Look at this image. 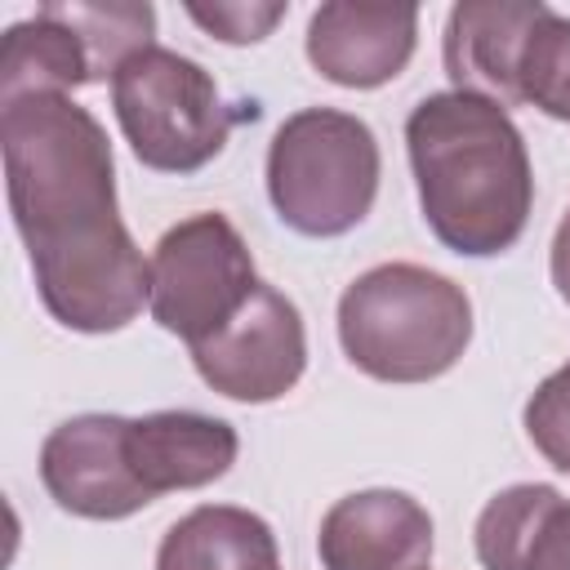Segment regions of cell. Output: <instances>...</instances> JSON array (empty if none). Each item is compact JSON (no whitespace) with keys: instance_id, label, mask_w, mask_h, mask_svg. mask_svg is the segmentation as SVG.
<instances>
[{"instance_id":"obj_1","label":"cell","mask_w":570,"mask_h":570,"mask_svg":"<svg viewBox=\"0 0 570 570\" xmlns=\"http://www.w3.org/2000/svg\"><path fill=\"white\" fill-rule=\"evenodd\" d=\"M0 156L49 316L80 334L125 330L151 303V258L120 223L107 129L71 94H22L0 102Z\"/></svg>"},{"instance_id":"obj_2","label":"cell","mask_w":570,"mask_h":570,"mask_svg":"<svg viewBox=\"0 0 570 570\" xmlns=\"http://www.w3.org/2000/svg\"><path fill=\"white\" fill-rule=\"evenodd\" d=\"M405 151L432 236L468 258L521 240L534 205L530 151L517 120L476 94H428L405 116Z\"/></svg>"},{"instance_id":"obj_3","label":"cell","mask_w":570,"mask_h":570,"mask_svg":"<svg viewBox=\"0 0 570 570\" xmlns=\"http://www.w3.org/2000/svg\"><path fill=\"white\" fill-rule=\"evenodd\" d=\"M338 343L379 383H428L459 365L472 343L463 285L419 263H379L338 298Z\"/></svg>"},{"instance_id":"obj_4","label":"cell","mask_w":570,"mask_h":570,"mask_svg":"<svg viewBox=\"0 0 570 570\" xmlns=\"http://www.w3.org/2000/svg\"><path fill=\"white\" fill-rule=\"evenodd\" d=\"M383 156L374 129L338 107H303L281 120L267 147V196L298 236L352 232L379 196Z\"/></svg>"},{"instance_id":"obj_5","label":"cell","mask_w":570,"mask_h":570,"mask_svg":"<svg viewBox=\"0 0 570 570\" xmlns=\"http://www.w3.org/2000/svg\"><path fill=\"white\" fill-rule=\"evenodd\" d=\"M111 107L134 156L156 174H196L223 147L240 111H232L214 76L178 49L151 45L111 76Z\"/></svg>"},{"instance_id":"obj_6","label":"cell","mask_w":570,"mask_h":570,"mask_svg":"<svg viewBox=\"0 0 570 570\" xmlns=\"http://www.w3.org/2000/svg\"><path fill=\"white\" fill-rule=\"evenodd\" d=\"M258 272L227 214H191L151 249V316L187 347L218 334L254 294Z\"/></svg>"},{"instance_id":"obj_7","label":"cell","mask_w":570,"mask_h":570,"mask_svg":"<svg viewBox=\"0 0 570 570\" xmlns=\"http://www.w3.org/2000/svg\"><path fill=\"white\" fill-rule=\"evenodd\" d=\"M191 365L227 401H281L307 370L303 316L276 285L258 281L249 303L218 334L191 347Z\"/></svg>"},{"instance_id":"obj_8","label":"cell","mask_w":570,"mask_h":570,"mask_svg":"<svg viewBox=\"0 0 570 570\" xmlns=\"http://www.w3.org/2000/svg\"><path fill=\"white\" fill-rule=\"evenodd\" d=\"M120 414H76L40 445V481L49 499L85 521H125L151 503L125 454Z\"/></svg>"},{"instance_id":"obj_9","label":"cell","mask_w":570,"mask_h":570,"mask_svg":"<svg viewBox=\"0 0 570 570\" xmlns=\"http://www.w3.org/2000/svg\"><path fill=\"white\" fill-rule=\"evenodd\" d=\"M419 45L414 4L330 0L307 22V62L343 89H379L405 71Z\"/></svg>"},{"instance_id":"obj_10","label":"cell","mask_w":570,"mask_h":570,"mask_svg":"<svg viewBox=\"0 0 570 570\" xmlns=\"http://www.w3.org/2000/svg\"><path fill=\"white\" fill-rule=\"evenodd\" d=\"M325 570H428L432 517L405 490L343 494L316 534Z\"/></svg>"},{"instance_id":"obj_11","label":"cell","mask_w":570,"mask_h":570,"mask_svg":"<svg viewBox=\"0 0 570 570\" xmlns=\"http://www.w3.org/2000/svg\"><path fill=\"white\" fill-rule=\"evenodd\" d=\"M539 0H463L445 22V76L459 94L521 107V53L543 18Z\"/></svg>"},{"instance_id":"obj_12","label":"cell","mask_w":570,"mask_h":570,"mask_svg":"<svg viewBox=\"0 0 570 570\" xmlns=\"http://www.w3.org/2000/svg\"><path fill=\"white\" fill-rule=\"evenodd\" d=\"M125 454H129L138 485L156 503L169 490H200L227 476L240 454V436L227 419H214V414L156 410L142 419H129Z\"/></svg>"},{"instance_id":"obj_13","label":"cell","mask_w":570,"mask_h":570,"mask_svg":"<svg viewBox=\"0 0 570 570\" xmlns=\"http://www.w3.org/2000/svg\"><path fill=\"white\" fill-rule=\"evenodd\" d=\"M472 543L485 570H570V499L543 481L508 485L481 508Z\"/></svg>"},{"instance_id":"obj_14","label":"cell","mask_w":570,"mask_h":570,"mask_svg":"<svg viewBox=\"0 0 570 570\" xmlns=\"http://www.w3.org/2000/svg\"><path fill=\"white\" fill-rule=\"evenodd\" d=\"M276 561L272 525L236 503L191 508L156 548V570H276Z\"/></svg>"},{"instance_id":"obj_15","label":"cell","mask_w":570,"mask_h":570,"mask_svg":"<svg viewBox=\"0 0 570 570\" xmlns=\"http://www.w3.org/2000/svg\"><path fill=\"white\" fill-rule=\"evenodd\" d=\"M94 80V58L62 4H40L36 18L13 22L0 49V102L22 94H71Z\"/></svg>"},{"instance_id":"obj_16","label":"cell","mask_w":570,"mask_h":570,"mask_svg":"<svg viewBox=\"0 0 570 570\" xmlns=\"http://www.w3.org/2000/svg\"><path fill=\"white\" fill-rule=\"evenodd\" d=\"M521 102L570 120V18L543 9L521 53Z\"/></svg>"},{"instance_id":"obj_17","label":"cell","mask_w":570,"mask_h":570,"mask_svg":"<svg viewBox=\"0 0 570 570\" xmlns=\"http://www.w3.org/2000/svg\"><path fill=\"white\" fill-rule=\"evenodd\" d=\"M525 432L552 468L570 472V361L548 374L525 401Z\"/></svg>"},{"instance_id":"obj_18","label":"cell","mask_w":570,"mask_h":570,"mask_svg":"<svg viewBox=\"0 0 570 570\" xmlns=\"http://www.w3.org/2000/svg\"><path fill=\"white\" fill-rule=\"evenodd\" d=\"M289 13V4H187V18L196 27H205L209 36H218L223 45H254L263 40L281 18Z\"/></svg>"},{"instance_id":"obj_19","label":"cell","mask_w":570,"mask_h":570,"mask_svg":"<svg viewBox=\"0 0 570 570\" xmlns=\"http://www.w3.org/2000/svg\"><path fill=\"white\" fill-rule=\"evenodd\" d=\"M548 267H552V285H557V294L570 303V209H566V214H561V223H557Z\"/></svg>"}]
</instances>
